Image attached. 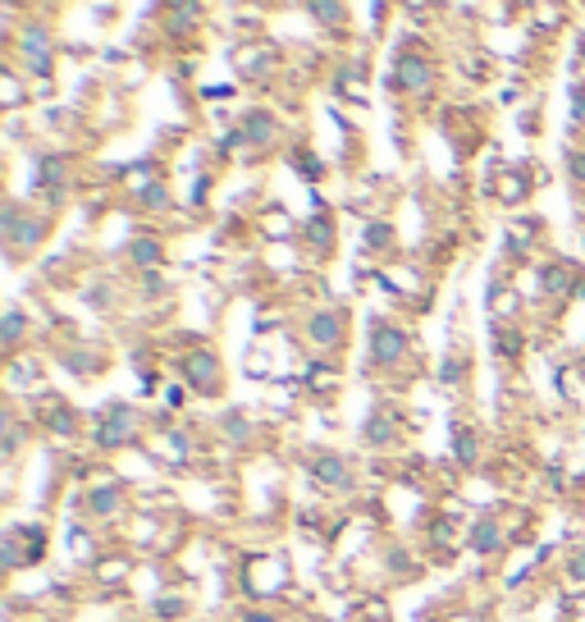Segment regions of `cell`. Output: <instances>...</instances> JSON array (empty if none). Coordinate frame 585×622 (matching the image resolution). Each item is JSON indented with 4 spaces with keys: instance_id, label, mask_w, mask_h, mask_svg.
Returning a JSON list of instances; mask_svg holds the SVG:
<instances>
[{
    "instance_id": "7a4b0ae2",
    "label": "cell",
    "mask_w": 585,
    "mask_h": 622,
    "mask_svg": "<svg viewBox=\"0 0 585 622\" xmlns=\"http://www.w3.org/2000/svg\"><path fill=\"white\" fill-rule=\"evenodd\" d=\"M371 353H375L380 367L403 362V358H407V334L394 330V325H375V334H371Z\"/></svg>"
},
{
    "instance_id": "52a82bcc",
    "label": "cell",
    "mask_w": 585,
    "mask_h": 622,
    "mask_svg": "<svg viewBox=\"0 0 585 622\" xmlns=\"http://www.w3.org/2000/svg\"><path fill=\"white\" fill-rule=\"evenodd\" d=\"M311 339L316 343H339L343 339V317L339 311H321V317L311 321Z\"/></svg>"
},
{
    "instance_id": "ac0fdd59",
    "label": "cell",
    "mask_w": 585,
    "mask_h": 622,
    "mask_svg": "<svg viewBox=\"0 0 585 622\" xmlns=\"http://www.w3.org/2000/svg\"><path fill=\"white\" fill-rule=\"evenodd\" d=\"M544 289H554V293H563V289H576V284H567V270H544Z\"/></svg>"
},
{
    "instance_id": "3957f363",
    "label": "cell",
    "mask_w": 585,
    "mask_h": 622,
    "mask_svg": "<svg viewBox=\"0 0 585 622\" xmlns=\"http://www.w3.org/2000/svg\"><path fill=\"white\" fill-rule=\"evenodd\" d=\"M431 60H421V56H399V83L407 88V92H431Z\"/></svg>"
},
{
    "instance_id": "8992f818",
    "label": "cell",
    "mask_w": 585,
    "mask_h": 622,
    "mask_svg": "<svg viewBox=\"0 0 585 622\" xmlns=\"http://www.w3.org/2000/svg\"><path fill=\"white\" fill-rule=\"evenodd\" d=\"M472 550H476V554H498V550H503V526H498L494 518H481V522L472 526Z\"/></svg>"
},
{
    "instance_id": "8fae6325",
    "label": "cell",
    "mask_w": 585,
    "mask_h": 622,
    "mask_svg": "<svg viewBox=\"0 0 585 622\" xmlns=\"http://www.w3.org/2000/svg\"><path fill=\"white\" fill-rule=\"evenodd\" d=\"M490 307L498 311V317H513V311H517V293H508L503 284H490Z\"/></svg>"
},
{
    "instance_id": "6da1fadb",
    "label": "cell",
    "mask_w": 585,
    "mask_h": 622,
    "mask_svg": "<svg viewBox=\"0 0 585 622\" xmlns=\"http://www.w3.org/2000/svg\"><path fill=\"white\" fill-rule=\"evenodd\" d=\"M183 375H188V384L198 389V394H215L220 389V358L206 353V348H198V353L183 358Z\"/></svg>"
},
{
    "instance_id": "4fadbf2b",
    "label": "cell",
    "mask_w": 585,
    "mask_h": 622,
    "mask_svg": "<svg viewBox=\"0 0 585 622\" xmlns=\"http://www.w3.org/2000/svg\"><path fill=\"white\" fill-rule=\"evenodd\" d=\"M389 239H394V229H389L384 220L366 224V248H389Z\"/></svg>"
},
{
    "instance_id": "5b68a950",
    "label": "cell",
    "mask_w": 585,
    "mask_h": 622,
    "mask_svg": "<svg viewBox=\"0 0 585 622\" xmlns=\"http://www.w3.org/2000/svg\"><path fill=\"white\" fill-rule=\"evenodd\" d=\"M311 472H316L325 485H334V490H353V472H347V466H343V458H316V462H311Z\"/></svg>"
},
{
    "instance_id": "9a60e30c",
    "label": "cell",
    "mask_w": 585,
    "mask_h": 622,
    "mask_svg": "<svg viewBox=\"0 0 585 622\" xmlns=\"http://www.w3.org/2000/svg\"><path fill=\"white\" fill-rule=\"evenodd\" d=\"M389 425H394V421H389V417L380 412V417L371 421V431H362V435H366L371 444H389V435H394V431H389Z\"/></svg>"
},
{
    "instance_id": "7c38bea8",
    "label": "cell",
    "mask_w": 585,
    "mask_h": 622,
    "mask_svg": "<svg viewBox=\"0 0 585 622\" xmlns=\"http://www.w3.org/2000/svg\"><path fill=\"white\" fill-rule=\"evenodd\" d=\"M114 509H120V490H114V485H105V490H97L92 494V513H114Z\"/></svg>"
},
{
    "instance_id": "30bf717a",
    "label": "cell",
    "mask_w": 585,
    "mask_h": 622,
    "mask_svg": "<svg viewBox=\"0 0 585 622\" xmlns=\"http://www.w3.org/2000/svg\"><path fill=\"white\" fill-rule=\"evenodd\" d=\"M306 239H311V248H330L334 243V224L325 215H316V220L306 224Z\"/></svg>"
},
{
    "instance_id": "d4e9b609",
    "label": "cell",
    "mask_w": 585,
    "mask_h": 622,
    "mask_svg": "<svg viewBox=\"0 0 585 622\" xmlns=\"http://www.w3.org/2000/svg\"><path fill=\"white\" fill-rule=\"evenodd\" d=\"M572 293H576V298H585V280H581V284H576V289H572Z\"/></svg>"
},
{
    "instance_id": "44dd1931",
    "label": "cell",
    "mask_w": 585,
    "mask_h": 622,
    "mask_svg": "<svg viewBox=\"0 0 585 622\" xmlns=\"http://www.w3.org/2000/svg\"><path fill=\"white\" fill-rule=\"evenodd\" d=\"M494 339H498V353H503V358H517V348H522V339H517V334L508 339V330H498Z\"/></svg>"
},
{
    "instance_id": "5bb4252c",
    "label": "cell",
    "mask_w": 585,
    "mask_h": 622,
    "mask_svg": "<svg viewBox=\"0 0 585 622\" xmlns=\"http://www.w3.org/2000/svg\"><path fill=\"white\" fill-rule=\"evenodd\" d=\"M133 261H138V265H155V261H161V243H151V239L133 243Z\"/></svg>"
},
{
    "instance_id": "9c48e42d",
    "label": "cell",
    "mask_w": 585,
    "mask_h": 622,
    "mask_svg": "<svg viewBox=\"0 0 585 622\" xmlns=\"http://www.w3.org/2000/svg\"><path fill=\"white\" fill-rule=\"evenodd\" d=\"M453 449H457V462H462V466H472V462L481 458V444H476V435L466 431V425H457V435H453Z\"/></svg>"
},
{
    "instance_id": "ba28073f",
    "label": "cell",
    "mask_w": 585,
    "mask_h": 622,
    "mask_svg": "<svg viewBox=\"0 0 585 622\" xmlns=\"http://www.w3.org/2000/svg\"><path fill=\"white\" fill-rule=\"evenodd\" d=\"M243 138H248V142H270V138H275V120H270L265 110H261V114H248Z\"/></svg>"
},
{
    "instance_id": "277c9868",
    "label": "cell",
    "mask_w": 585,
    "mask_h": 622,
    "mask_svg": "<svg viewBox=\"0 0 585 622\" xmlns=\"http://www.w3.org/2000/svg\"><path fill=\"white\" fill-rule=\"evenodd\" d=\"M133 431H138V417H133L129 408H110V412H105V431H101L97 440H101V444H124Z\"/></svg>"
},
{
    "instance_id": "d6986e66",
    "label": "cell",
    "mask_w": 585,
    "mask_h": 622,
    "mask_svg": "<svg viewBox=\"0 0 585 622\" xmlns=\"http://www.w3.org/2000/svg\"><path fill=\"white\" fill-rule=\"evenodd\" d=\"M440 380H444V384H462V358H457V353L440 367Z\"/></svg>"
},
{
    "instance_id": "ffe728a7",
    "label": "cell",
    "mask_w": 585,
    "mask_h": 622,
    "mask_svg": "<svg viewBox=\"0 0 585 622\" xmlns=\"http://www.w3.org/2000/svg\"><path fill=\"white\" fill-rule=\"evenodd\" d=\"M23 339V317H19V311H10V317H6V343L14 348Z\"/></svg>"
},
{
    "instance_id": "2e32d148",
    "label": "cell",
    "mask_w": 585,
    "mask_h": 622,
    "mask_svg": "<svg viewBox=\"0 0 585 622\" xmlns=\"http://www.w3.org/2000/svg\"><path fill=\"white\" fill-rule=\"evenodd\" d=\"M142 202H151V211H165L170 207V192L161 183H151V188H142Z\"/></svg>"
},
{
    "instance_id": "cb8c5ba5",
    "label": "cell",
    "mask_w": 585,
    "mask_h": 622,
    "mask_svg": "<svg viewBox=\"0 0 585 622\" xmlns=\"http://www.w3.org/2000/svg\"><path fill=\"white\" fill-rule=\"evenodd\" d=\"M155 613H161V618H179L183 609H179V600H161V604H155Z\"/></svg>"
},
{
    "instance_id": "7402d4cb",
    "label": "cell",
    "mask_w": 585,
    "mask_h": 622,
    "mask_svg": "<svg viewBox=\"0 0 585 622\" xmlns=\"http://www.w3.org/2000/svg\"><path fill=\"white\" fill-rule=\"evenodd\" d=\"M224 431H229V440L243 444V440H248V421H243V417H224Z\"/></svg>"
},
{
    "instance_id": "603a6c76",
    "label": "cell",
    "mask_w": 585,
    "mask_h": 622,
    "mask_svg": "<svg viewBox=\"0 0 585 622\" xmlns=\"http://www.w3.org/2000/svg\"><path fill=\"white\" fill-rule=\"evenodd\" d=\"M572 581H585V550L572 554Z\"/></svg>"
},
{
    "instance_id": "e0dca14e",
    "label": "cell",
    "mask_w": 585,
    "mask_h": 622,
    "mask_svg": "<svg viewBox=\"0 0 585 622\" xmlns=\"http://www.w3.org/2000/svg\"><path fill=\"white\" fill-rule=\"evenodd\" d=\"M311 14H316V19H321V23H330V28H339V23H343V14H347V10H343V6H311Z\"/></svg>"
}]
</instances>
